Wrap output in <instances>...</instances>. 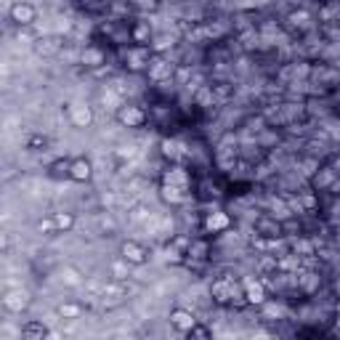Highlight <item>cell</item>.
<instances>
[{
	"instance_id": "obj_18",
	"label": "cell",
	"mask_w": 340,
	"mask_h": 340,
	"mask_svg": "<svg viewBox=\"0 0 340 340\" xmlns=\"http://www.w3.org/2000/svg\"><path fill=\"white\" fill-rule=\"evenodd\" d=\"M229 226V218L223 213H213V215H207V229H213V231H221V229H226Z\"/></svg>"
},
{
	"instance_id": "obj_17",
	"label": "cell",
	"mask_w": 340,
	"mask_h": 340,
	"mask_svg": "<svg viewBox=\"0 0 340 340\" xmlns=\"http://www.w3.org/2000/svg\"><path fill=\"white\" fill-rule=\"evenodd\" d=\"M162 152H165V157H170V160H178V157H183V146L178 144V141H162Z\"/></svg>"
},
{
	"instance_id": "obj_16",
	"label": "cell",
	"mask_w": 340,
	"mask_h": 340,
	"mask_svg": "<svg viewBox=\"0 0 340 340\" xmlns=\"http://www.w3.org/2000/svg\"><path fill=\"white\" fill-rule=\"evenodd\" d=\"M80 314H83V306L80 303H64V306H59V316H61V319H80Z\"/></svg>"
},
{
	"instance_id": "obj_13",
	"label": "cell",
	"mask_w": 340,
	"mask_h": 340,
	"mask_svg": "<svg viewBox=\"0 0 340 340\" xmlns=\"http://www.w3.org/2000/svg\"><path fill=\"white\" fill-rule=\"evenodd\" d=\"M53 226H56V231H69L75 226V215L72 213H53Z\"/></svg>"
},
{
	"instance_id": "obj_12",
	"label": "cell",
	"mask_w": 340,
	"mask_h": 340,
	"mask_svg": "<svg viewBox=\"0 0 340 340\" xmlns=\"http://www.w3.org/2000/svg\"><path fill=\"white\" fill-rule=\"evenodd\" d=\"M165 183H173V186H181V189H189V178L181 168H173L165 173Z\"/></svg>"
},
{
	"instance_id": "obj_19",
	"label": "cell",
	"mask_w": 340,
	"mask_h": 340,
	"mask_svg": "<svg viewBox=\"0 0 340 340\" xmlns=\"http://www.w3.org/2000/svg\"><path fill=\"white\" fill-rule=\"evenodd\" d=\"M83 61L88 67H98L104 61V53L101 51H96V48H88V51H83Z\"/></svg>"
},
{
	"instance_id": "obj_15",
	"label": "cell",
	"mask_w": 340,
	"mask_h": 340,
	"mask_svg": "<svg viewBox=\"0 0 340 340\" xmlns=\"http://www.w3.org/2000/svg\"><path fill=\"white\" fill-rule=\"evenodd\" d=\"M245 298L250 300V303H263L266 300V295H263V287H260L258 282H247V292H245Z\"/></svg>"
},
{
	"instance_id": "obj_8",
	"label": "cell",
	"mask_w": 340,
	"mask_h": 340,
	"mask_svg": "<svg viewBox=\"0 0 340 340\" xmlns=\"http://www.w3.org/2000/svg\"><path fill=\"white\" fill-rule=\"evenodd\" d=\"M48 335H51V330L45 327L43 322H29V324L21 327V338H27V340H43Z\"/></svg>"
},
{
	"instance_id": "obj_14",
	"label": "cell",
	"mask_w": 340,
	"mask_h": 340,
	"mask_svg": "<svg viewBox=\"0 0 340 340\" xmlns=\"http://www.w3.org/2000/svg\"><path fill=\"white\" fill-rule=\"evenodd\" d=\"M61 282H64V284H69V287H77V284H83L85 279H83V274L77 271V268L67 266L64 271H61Z\"/></svg>"
},
{
	"instance_id": "obj_25",
	"label": "cell",
	"mask_w": 340,
	"mask_h": 340,
	"mask_svg": "<svg viewBox=\"0 0 340 340\" xmlns=\"http://www.w3.org/2000/svg\"><path fill=\"white\" fill-rule=\"evenodd\" d=\"M114 276H117V279H125V268H122V263L114 266Z\"/></svg>"
},
{
	"instance_id": "obj_7",
	"label": "cell",
	"mask_w": 340,
	"mask_h": 340,
	"mask_svg": "<svg viewBox=\"0 0 340 340\" xmlns=\"http://www.w3.org/2000/svg\"><path fill=\"white\" fill-rule=\"evenodd\" d=\"M35 51L40 53V56H53V53L61 51V40H59V37H37Z\"/></svg>"
},
{
	"instance_id": "obj_22",
	"label": "cell",
	"mask_w": 340,
	"mask_h": 340,
	"mask_svg": "<svg viewBox=\"0 0 340 340\" xmlns=\"http://www.w3.org/2000/svg\"><path fill=\"white\" fill-rule=\"evenodd\" d=\"M29 149H37V146H45V138L43 136H32V138H29Z\"/></svg>"
},
{
	"instance_id": "obj_21",
	"label": "cell",
	"mask_w": 340,
	"mask_h": 340,
	"mask_svg": "<svg viewBox=\"0 0 340 340\" xmlns=\"http://www.w3.org/2000/svg\"><path fill=\"white\" fill-rule=\"evenodd\" d=\"M186 335H189V338H210V330L202 327V324H194V327H191Z\"/></svg>"
},
{
	"instance_id": "obj_6",
	"label": "cell",
	"mask_w": 340,
	"mask_h": 340,
	"mask_svg": "<svg viewBox=\"0 0 340 340\" xmlns=\"http://www.w3.org/2000/svg\"><path fill=\"white\" fill-rule=\"evenodd\" d=\"M144 120H146V114L138 109V106H122V109H120V122H122V125H128V128L144 125Z\"/></svg>"
},
{
	"instance_id": "obj_2",
	"label": "cell",
	"mask_w": 340,
	"mask_h": 340,
	"mask_svg": "<svg viewBox=\"0 0 340 340\" xmlns=\"http://www.w3.org/2000/svg\"><path fill=\"white\" fill-rule=\"evenodd\" d=\"M122 260L133 263V266H141L149 260V253H146V247L141 242H125L122 245Z\"/></svg>"
},
{
	"instance_id": "obj_1",
	"label": "cell",
	"mask_w": 340,
	"mask_h": 340,
	"mask_svg": "<svg viewBox=\"0 0 340 340\" xmlns=\"http://www.w3.org/2000/svg\"><path fill=\"white\" fill-rule=\"evenodd\" d=\"M3 306H5V311H11V314H21L24 308L29 306V292L27 290H11V292H5V298H3Z\"/></svg>"
},
{
	"instance_id": "obj_9",
	"label": "cell",
	"mask_w": 340,
	"mask_h": 340,
	"mask_svg": "<svg viewBox=\"0 0 340 340\" xmlns=\"http://www.w3.org/2000/svg\"><path fill=\"white\" fill-rule=\"evenodd\" d=\"M170 72H173V64H168L165 59H154L149 64V77L152 80H165V77H170Z\"/></svg>"
},
{
	"instance_id": "obj_4",
	"label": "cell",
	"mask_w": 340,
	"mask_h": 340,
	"mask_svg": "<svg viewBox=\"0 0 340 340\" xmlns=\"http://www.w3.org/2000/svg\"><path fill=\"white\" fill-rule=\"evenodd\" d=\"M93 175V165H90L85 157H77L69 162V178L72 181H88Z\"/></svg>"
},
{
	"instance_id": "obj_23",
	"label": "cell",
	"mask_w": 340,
	"mask_h": 340,
	"mask_svg": "<svg viewBox=\"0 0 340 340\" xmlns=\"http://www.w3.org/2000/svg\"><path fill=\"white\" fill-rule=\"evenodd\" d=\"M40 231H56V226H53V221H40V226H37Z\"/></svg>"
},
{
	"instance_id": "obj_10",
	"label": "cell",
	"mask_w": 340,
	"mask_h": 340,
	"mask_svg": "<svg viewBox=\"0 0 340 340\" xmlns=\"http://www.w3.org/2000/svg\"><path fill=\"white\" fill-rule=\"evenodd\" d=\"M72 122L77 128H85L93 122V112H90V106H75L72 109Z\"/></svg>"
},
{
	"instance_id": "obj_5",
	"label": "cell",
	"mask_w": 340,
	"mask_h": 340,
	"mask_svg": "<svg viewBox=\"0 0 340 340\" xmlns=\"http://www.w3.org/2000/svg\"><path fill=\"white\" fill-rule=\"evenodd\" d=\"M170 324H173L178 332H189L197 324V319H194V314H191V311H186V308H175V311L170 314Z\"/></svg>"
},
{
	"instance_id": "obj_24",
	"label": "cell",
	"mask_w": 340,
	"mask_h": 340,
	"mask_svg": "<svg viewBox=\"0 0 340 340\" xmlns=\"http://www.w3.org/2000/svg\"><path fill=\"white\" fill-rule=\"evenodd\" d=\"M146 35H149V32H146V27L141 24V27H138V29H136V35H133V37H136V40H144V37H146Z\"/></svg>"
},
{
	"instance_id": "obj_20",
	"label": "cell",
	"mask_w": 340,
	"mask_h": 340,
	"mask_svg": "<svg viewBox=\"0 0 340 340\" xmlns=\"http://www.w3.org/2000/svg\"><path fill=\"white\" fill-rule=\"evenodd\" d=\"M128 59H130V69H141V67L149 64V53L146 51H133Z\"/></svg>"
},
{
	"instance_id": "obj_3",
	"label": "cell",
	"mask_w": 340,
	"mask_h": 340,
	"mask_svg": "<svg viewBox=\"0 0 340 340\" xmlns=\"http://www.w3.org/2000/svg\"><path fill=\"white\" fill-rule=\"evenodd\" d=\"M37 19V8L29 3H13L11 5V21H16L19 27H29Z\"/></svg>"
},
{
	"instance_id": "obj_11",
	"label": "cell",
	"mask_w": 340,
	"mask_h": 340,
	"mask_svg": "<svg viewBox=\"0 0 340 340\" xmlns=\"http://www.w3.org/2000/svg\"><path fill=\"white\" fill-rule=\"evenodd\" d=\"M162 197L168 199V202H183V199H186V189H181V186H173V183H165V186H162Z\"/></svg>"
}]
</instances>
